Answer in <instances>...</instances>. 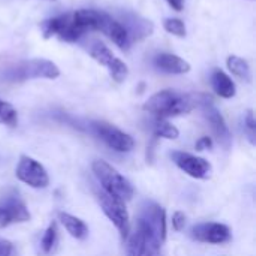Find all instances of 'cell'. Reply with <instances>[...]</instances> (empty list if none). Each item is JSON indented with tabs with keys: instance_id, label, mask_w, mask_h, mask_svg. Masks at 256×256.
Masks as SVG:
<instances>
[{
	"instance_id": "1",
	"label": "cell",
	"mask_w": 256,
	"mask_h": 256,
	"mask_svg": "<svg viewBox=\"0 0 256 256\" xmlns=\"http://www.w3.org/2000/svg\"><path fill=\"white\" fill-rule=\"evenodd\" d=\"M45 39L58 38L64 42H76L87 32H94V9H78L50 18L40 24Z\"/></svg>"
},
{
	"instance_id": "2",
	"label": "cell",
	"mask_w": 256,
	"mask_h": 256,
	"mask_svg": "<svg viewBox=\"0 0 256 256\" xmlns=\"http://www.w3.org/2000/svg\"><path fill=\"white\" fill-rule=\"evenodd\" d=\"M200 94H182L172 90H162L153 94L144 105V110L158 118L177 117L189 114L195 106H198Z\"/></svg>"
},
{
	"instance_id": "3",
	"label": "cell",
	"mask_w": 256,
	"mask_h": 256,
	"mask_svg": "<svg viewBox=\"0 0 256 256\" xmlns=\"http://www.w3.org/2000/svg\"><path fill=\"white\" fill-rule=\"evenodd\" d=\"M60 76V69L56 63L45 58L22 60L0 70V81L24 82L27 80H56Z\"/></svg>"
},
{
	"instance_id": "4",
	"label": "cell",
	"mask_w": 256,
	"mask_h": 256,
	"mask_svg": "<svg viewBox=\"0 0 256 256\" xmlns=\"http://www.w3.org/2000/svg\"><path fill=\"white\" fill-rule=\"evenodd\" d=\"M92 168L105 194L116 196L124 202L134 198V186L130 184V182L124 178L110 164H106L105 160H96L93 162Z\"/></svg>"
},
{
	"instance_id": "5",
	"label": "cell",
	"mask_w": 256,
	"mask_h": 256,
	"mask_svg": "<svg viewBox=\"0 0 256 256\" xmlns=\"http://www.w3.org/2000/svg\"><path fill=\"white\" fill-rule=\"evenodd\" d=\"M128 256H162L165 240L144 220L138 219L136 228L128 236Z\"/></svg>"
},
{
	"instance_id": "6",
	"label": "cell",
	"mask_w": 256,
	"mask_h": 256,
	"mask_svg": "<svg viewBox=\"0 0 256 256\" xmlns=\"http://www.w3.org/2000/svg\"><path fill=\"white\" fill-rule=\"evenodd\" d=\"M96 196H98V201H99L100 208L105 213V216L118 230L122 240H126L130 232V219H129V213H128L124 201H122L116 196H111V195L105 194L104 190L96 192Z\"/></svg>"
},
{
	"instance_id": "7",
	"label": "cell",
	"mask_w": 256,
	"mask_h": 256,
	"mask_svg": "<svg viewBox=\"0 0 256 256\" xmlns=\"http://www.w3.org/2000/svg\"><path fill=\"white\" fill-rule=\"evenodd\" d=\"M92 132L99 136L110 148L118 152V153H129L135 147V141L130 135L124 134L118 128L105 123V122H92L90 123Z\"/></svg>"
},
{
	"instance_id": "8",
	"label": "cell",
	"mask_w": 256,
	"mask_h": 256,
	"mask_svg": "<svg viewBox=\"0 0 256 256\" xmlns=\"http://www.w3.org/2000/svg\"><path fill=\"white\" fill-rule=\"evenodd\" d=\"M88 54L92 56V58L99 63L100 66L108 68L110 75L112 76V80L116 82H123L128 75H129V68L124 62H122L120 58H117L112 51L102 42L94 40L90 48H88Z\"/></svg>"
},
{
	"instance_id": "9",
	"label": "cell",
	"mask_w": 256,
	"mask_h": 256,
	"mask_svg": "<svg viewBox=\"0 0 256 256\" xmlns=\"http://www.w3.org/2000/svg\"><path fill=\"white\" fill-rule=\"evenodd\" d=\"M198 106L202 110V114L206 117V120L208 122L214 136L218 138V141L225 147L230 148L232 144V136L231 132L225 123V118L222 117V114L218 111V108L213 105L212 99L207 94H200L198 98Z\"/></svg>"
},
{
	"instance_id": "10",
	"label": "cell",
	"mask_w": 256,
	"mask_h": 256,
	"mask_svg": "<svg viewBox=\"0 0 256 256\" xmlns=\"http://www.w3.org/2000/svg\"><path fill=\"white\" fill-rule=\"evenodd\" d=\"M16 178L33 189H45L50 184V177L46 170L33 158L21 156L16 166Z\"/></svg>"
},
{
	"instance_id": "11",
	"label": "cell",
	"mask_w": 256,
	"mask_h": 256,
	"mask_svg": "<svg viewBox=\"0 0 256 256\" xmlns=\"http://www.w3.org/2000/svg\"><path fill=\"white\" fill-rule=\"evenodd\" d=\"M94 30L108 36L122 50H129L130 40L126 33V28L122 26L118 20H116L110 14L94 9Z\"/></svg>"
},
{
	"instance_id": "12",
	"label": "cell",
	"mask_w": 256,
	"mask_h": 256,
	"mask_svg": "<svg viewBox=\"0 0 256 256\" xmlns=\"http://www.w3.org/2000/svg\"><path fill=\"white\" fill-rule=\"evenodd\" d=\"M172 160L182 171H184L192 178L207 180V178H210L212 171H213L208 160H206L204 158L194 156L190 153L176 152V153H172Z\"/></svg>"
},
{
	"instance_id": "13",
	"label": "cell",
	"mask_w": 256,
	"mask_h": 256,
	"mask_svg": "<svg viewBox=\"0 0 256 256\" xmlns=\"http://www.w3.org/2000/svg\"><path fill=\"white\" fill-rule=\"evenodd\" d=\"M194 240L206 244H225L231 242L232 236L226 225L222 224H201L192 228Z\"/></svg>"
},
{
	"instance_id": "14",
	"label": "cell",
	"mask_w": 256,
	"mask_h": 256,
	"mask_svg": "<svg viewBox=\"0 0 256 256\" xmlns=\"http://www.w3.org/2000/svg\"><path fill=\"white\" fill-rule=\"evenodd\" d=\"M118 21L126 28L130 44L135 40H142V39L152 36L154 32V26L152 21H148L140 15H135V14L124 12V14H122V20H118Z\"/></svg>"
},
{
	"instance_id": "15",
	"label": "cell",
	"mask_w": 256,
	"mask_h": 256,
	"mask_svg": "<svg viewBox=\"0 0 256 256\" xmlns=\"http://www.w3.org/2000/svg\"><path fill=\"white\" fill-rule=\"evenodd\" d=\"M28 220L30 213L21 200L14 196L0 204V228H6L12 224H24Z\"/></svg>"
},
{
	"instance_id": "16",
	"label": "cell",
	"mask_w": 256,
	"mask_h": 256,
	"mask_svg": "<svg viewBox=\"0 0 256 256\" xmlns=\"http://www.w3.org/2000/svg\"><path fill=\"white\" fill-rule=\"evenodd\" d=\"M154 66L165 74L183 75V74L190 72V64L186 60H183L182 57H178L176 54H170V52L159 54L154 58Z\"/></svg>"
},
{
	"instance_id": "17",
	"label": "cell",
	"mask_w": 256,
	"mask_h": 256,
	"mask_svg": "<svg viewBox=\"0 0 256 256\" xmlns=\"http://www.w3.org/2000/svg\"><path fill=\"white\" fill-rule=\"evenodd\" d=\"M212 87L216 92V94H219L224 99H231L237 93L234 81L220 69L213 70V74H212Z\"/></svg>"
},
{
	"instance_id": "18",
	"label": "cell",
	"mask_w": 256,
	"mask_h": 256,
	"mask_svg": "<svg viewBox=\"0 0 256 256\" xmlns=\"http://www.w3.org/2000/svg\"><path fill=\"white\" fill-rule=\"evenodd\" d=\"M58 219H60L62 225L64 226V230L74 238H76V240H86L87 238L88 228L81 219H78V218H75V216H72L69 213H58Z\"/></svg>"
},
{
	"instance_id": "19",
	"label": "cell",
	"mask_w": 256,
	"mask_h": 256,
	"mask_svg": "<svg viewBox=\"0 0 256 256\" xmlns=\"http://www.w3.org/2000/svg\"><path fill=\"white\" fill-rule=\"evenodd\" d=\"M58 248V228L56 222H51L40 240V252L44 255H52Z\"/></svg>"
},
{
	"instance_id": "20",
	"label": "cell",
	"mask_w": 256,
	"mask_h": 256,
	"mask_svg": "<svg viewBox=\"0 0 256 256\" xmlns=\"http://www.w3.org/2000/svg\"><path fill=\"white\" fill-rule=\"evenodd\" d=\"M226 64H228V69H230L236 76H238L240 80H243V81H246V82H250V81H252L250 66H249V63H248L244 58H242V57H238V56H231V57H228Z\"/></svg>"
},
{
	"instance_id": "21",
	"label": "cell",
	"mask_w": 256,
	"mask_h": 256,
	"mask_svg": "<svg viewBox=\"0 0 256 256\" xmlns=\"http://www.w3.org/2000/svg\"><path fill=\"white\" fill-rule=\"evenodd\" d=\"M153 132H154V136L164 138V140H177L180 136L178 129L174 124H171L170 122H166L165 118H158L154 122Z\"/></svg>"
},
{
	"instance_id": "22",
	"label": "cell",
	"mask_w": 256,
	"mask_h": 256,
	"mask_svg": "<svg viewBox=\"0 0 256 256\" xmlns=\"http://www.w3.org/2000/svg\"><path fill=\"white\" fill-rule=\"evenodd\" d=\"M0 124H6V126H10V128H15L18 124V114H16V110L0 99Z\"/></svg>"
},
{
	"instance_id": "23",
	"label": "cell",
	"mask_w": 256,
	"mask_h": 256,
	"mask_svg": "<svg viewBox=\"0 0 256 256\" xmlns=\"http://www.w3.org/2000/svg\"><path fill=\"white\" fill-rule=\"evenodd\" d=\"M164 27H165V30L168 33H171L174 36H178V38H184L188 34L184 21H182L178 18H165Z\"/></svg>"
},
{
	"instance_id": "24",
	"label": "cell",
	"mask_w": 256,
	"mask_h": 256,
	"mask_svg": "<svg viewBox=\"0 0 256 256\" xmlns=\"http://www.w3.org/2000/svg\"><path fill=\"white\" fill-rule=\"evenodd\" d=\"M244 124H246V129L249 132V138L252 141V144H255V132H256V122L255 116H254V111H249L246 118H244Z\"/></svg>"
},
{
	"instance_id": "25",
	"label": "cell",
	"mask_w": 256,
	"mask_h": 256,
	"mask_svg": "<svg viewBox=\"0 0 256 256\" xmlns=\"http://www.w3.org/2000/svg\"><path fill=\"white\" fill-rule=\"evenodd\" d=\"M172 226H174L176 231H183L184 226H186V214L182 213V212L174 213V216H172Z\"/></svg>"
},
{
	"instance_id": "26",
	"label": "cell",
	"mask_w": 256,
	"mask_h": 256,
	"mask_svg": "<svg viewBox=\"0 0 256 256\" xmlns=\"http://www.w3.org/2000/svg\"><path fill=\"white\" fill-rule=\"evenodd\" d=\"M0 256H15V248L10 242L0 240Z\"/></svg>"
},
{
	"instance_id": "27",
	"label": "cell",
	"mask_w": 256,
	"mask_h": 256,
	"mask_svg": "<svg viewBox=\"0 0 256 256\" xmlns=\"http://www.w3.org/2000/svg\"><path fill=\"white\" fill-rule=\"evenodd\" d=\"M213 147V141H212V138L210 136H202L198 142H196V150L198 152H202V150H210Z\"/></svg>"
},
{
	"instance_id": "28",
	"label": "cell",
	"mask_w": 256,
	"mask_h": 256,
	"mask_svg": "<svg viewBox=\"0 0 256 256\" xmlns=\"http://www.w3.org/2000/svg\"><path fill=\"white\" fill-rule=\"evenodd\" d=\"M166 2H168V4H170L174 10H177V12H182L183 8H184V0H166Z\"/></svg>"
},
{
	"instance_id": "29",
	"label": "cell",
	"mask_w": 256,
	"mask_h": 256,
	"mask_svg": "<svg viewBox=\"0 0 256 256\" xmlns=\"http://www.w3.org/2000/svg\"><path fill=\"white\" fill-rule=\"evenodd\" d=\"M50 2H51V0H50ZM52 2H54V0H52Z\"/></svg>"
}]
</instances>
